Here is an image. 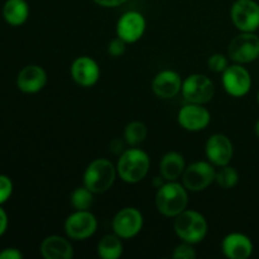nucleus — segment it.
<instances>
[{
  "instance_id": "nucleus-23",
  "label": "nucleus",
  "mask_w": 259,
  "mask_h": 259,
  "mask_svg": "<svg viewBox=\"0 0 259 259\" xmlns=\"http://www.w3.org/2000/svg\"><path fill=\"white\" fill-rule=\"evenodd\" d=\"M124 136H125L126 143L136 147L146 139L147 126L142 121H132V123L126 125Z\"/></svg>"
},
{
  "instance_id": "nucleus-22",
  "label": "nucleus",
  "mask_w": 259,
  "mask_h": 259,
  "mask_svg": "<svg viewBox=\"0 0 259 259\" xmlns=\"http://www.w3.org/2000/svg\"><path fill=\"white\" fill-rule=\"evenodd\" d=\"M98 253L103 259H116L123 253V244L120 237L116 234H108L99 242Z\"/></svg>"
},
{
  "instance_id": "nucleus-19",
  "label": "nucleus",
  "mask_w": 259,
  "mask_h": 259,
  "mask_svg": "<svg viewBox=\"0 0 259 259\" xmlns=\"http://www.w3.org/2000/svg\"><path fill=\"white\" fill-rule=\"evenodd\" d=\"M40 253L46 259H71L73 257L71 243L60 235L46 238L40 244Z\"/></svg>"
},
{
  "instance_id": "nucleus-18",
  "label": "nucleus",
  "mask_w": 259,
  "mask_h": 259,
  "mask_svg": "<svg viewBox=\"0 0 259 259\" xmlns=\"http://www.w3.org/2000/svg\"><path fill=\"white\" fill-rule=\"evenodd\" d=\"M222 249L230 259H247L253 253V243L245 234L230 233L223 240Z\"/></svg>"
},
{
  "instance_id": "nucleus-3",
  "label": "nucleus",
  "mask_w": 259,
  "mask_h": 259,
  "mask_svg": "<svg viewBox=\"0 0 259 259\" xmlns=\"http://www.w3.org/2000/svg\"><path fill=\"white\" fill-rule=\"evenodd\" d=\"M174 228L179 238L190 244L200 243L207 233V223L204 215L195 210H184L175 217Z\"/></svg>"
},
{
  "instance_id": "nucleus-14",
  "label": "nucleus",
  "mask_w": 259,
  "mask_h": 259,
  "mask_svg": "<svg viewBox=\"0 0 259 259\" xmlns=\"http://www.w3.org/2000/svg\"><path fill=\"white\" fill-rule=\"evenodd\" d=\"M205 151L207 159L219 167L229 164L234 153L232 141L224 134H214L210 137L206 142Z\"/></svg>"
},
{
  "instance_id": "nucleus-15",
  "label": "nucleus",
  "mask_w": 259,
  "mask_h": 259,
  "mask_svg": "<svg viewBox=\"0 0 259 259\" xmlns=\"http://www.w3.org/2000/svg\"><path fill=\"white\" fill-rule=\"evenodd\" d=\"M72 78L83 88H90L95 85L100 77V68L95 60L88 56H81L73 61L71 66Z\"/></svg>"
},
{
  "instance_id": "nucleus-31",
  "label": "nucleus",
  "mask_w": 259,
  "mask_h": 259,
  "mask_svg": "<svg viewBox=\"0 0 259 259\" xmlns=\"http://www.w3.org/2000/svg\"><path fill=\"white\" fill-rule=\"evenodd\" d=\"M8 223H9V220H8V214L5 212V210L3 209L2 205H0V237L7 232Z\"/></svg>"
},
{
  "instance_id": "nucleus-17",
  "label": "nucleus",
  "mask_w": 259,
  "mask_h": 259,
  "mask_svg": "<svg viewBox=\"0 0 259 259\" xmlns=\"http://www.w3.org/2000/svg\"><path fill=\"white\" fill-rule=\"evenodd\" d=\"M152 88L158 98H175L182 89L181 76L174 70H163L157 73L153 78Z\"/></svg>"
},
{
  "instance_id": "nucleus-1",
  "label": "nucleus",
  "mask_w": 259,
  "mask_h": 259,
  "mask_svg": "<svg viewBox=\"0 0 259 259\" xmlns=\"http://www.w3.org/2000/svg\"><path fill=\"white\" fill-rule=\"evenodd\" d=\"M187 202H189L187 189L176 181L163 184L157 191V209L164 217H177L184 210H186Z\"/></svg>"
},
{
  "instance_id": "nucleus-2",
  "label": "nucleus",
  "mask_w": 259,
  "mask_h": 259,
  "mask_svg": "<svg viewBox=\"0 0 259 259\" xmlns=\"http://www.w3.org/2000/svg\"><path fill=\"white\" fill-rule=\"evenodd\" d=\"M151 166L148 154L138 148L126 149L118 161L116 171L120 179L128 184H137L147 176Z\"/></svg>"
},
{
  "instance_id": "nucleus-7",
  "label": "nucleus",
  "mask_w": 259,
  "mask_h": 259,
  "mask_svg": "<svg viewBox=\"0 0 259 259\" xmlns=\"http://www.w3.org/2000/svg\"><path fill=\"white\" fill-rule=\"evenodd\" d=\"M230 17L240 32H255L259 28V4L255 0H237Z\"/></svg>"
},
{
  "instance_id": "nucleus-6",
  "label": "nucleus",
  "mask_w": 259,
  "mask_h": 259,
  "mask_svg": "<svg viewBox=\"0 0 259 259\" xmlns=\"http://www.w3.org/2000/svg\"><path fill=\"white\" fill-rule=\"evenodd\" d=\"M215 171L211 163L205 161H197L186 167L182 174V181L184 186L189 191H202L207 189L212 182L215 181Z\"/></svg>"
},
{
  "instance_id": "nucleus-5",
  "label": "nucleus",
  "mask_w": 259,
  "mask_h": 259,
  "mask_svg": "<svg viewBox=\"0 0 259 259\" xmlns=\"http://www.w3.org/2000/svg\"><path fill=\"white\" fill-rule=\"evenodd\" d=\"M228 55L240 65L253 62L259 57V37L254 32H242L230 42Z\"/></svg>"
},
{
  "instance_id": "nucleus-34",
  "label": "nucleus",
  "mask_w": 259,
  "mask_h": 259,
  "mask_svg": "<svg viewBox=\"0 0 259 259\" xmlns=\"http://www.w3.org/2000/svg\"><path fill=\"white\" fill-rule=\"evenodd\" d=\"M257 101H258V105H259V91H258V95H257Z\"/></svg>"
},
{
  "instance_id": "nucleus-21",
  "label": "nucleus",
  "mask_w": 259,
  "mask_h": 259,
  "mask_svg": "<svg viewBox=\"0 0 259 259\" xmlns=\"http://www.w3.org/2000/svg\"><path fill=\"white\" fill-rule=\"evenodd\" d=\"M185 168H186V164H185L184 157L177 152H168L164 154L159 163L162 177L167 181H176L184 174Z\"/></svg>"
},
{
  "instance_id": "nucleus-27",
  "label": "nucleus",
  "mask_w": 259,
  "mask_h": 259,
  "mask_svg": "<svg viewBox=\"0 0 259 259\" xmlns=\"http://www.w3.org/2000/svg\"><path fill=\"white\" fill-rule=\"evenodd\" d=\"M13 194V182L5 175H0V205L5 204Z\"/></svg>"
},
{
  "instance_id": "nucleus-33",
  "label": "nucleus",
  "mask_w": 259,
  "mask_h": 259,
  "mask_svg": "<svg viewBox=\"0 0 259 259\" xmlns=\"http://www.w3.org/2000/svg\"><path fill=\"white\" fill-rule=\"evenodd\" d=\"M254 131H255V136H257L258 138H259V119H258L257 123H255V128H254Z\"/></svg>"
},
{
  "instance_id": "nucleus-20",
  "label": "nucleus",
  "mask_w": 259,
  "mask_h": 259,
  "mask_svg": "<svg viewBox=\"0 0 259 259\" xmlns=\"http://www.w3.org/2000/svg\"><path fill=\"white\" fill-rule=\"evenodd\" d=\"M3 17L8 24L19 27L29 17V5L25 0H7L3 7Z\"/></svg>"
},
{
  "instance_id": "nucleus-16",
  "label": "nucleus",
  "mask_w": 259,
  "mask_h": 259,
  "mask_svg": "<svg viewBox=\"0 0 259 259\" xmlns=\"http://www.w3.org/2000/svg\"><path fill=\"white\" fill-rule=\"evenodd\" d=\"M46 82H47V73L38 65L25 66L18 73L17 86L22 93H38L45 88Z\"/></svg>"
},
{
  "instance_id": "nucleus-28",
  "label": "nucleus",
  "mask_w": 259,
  "mask_h": 259,
  "mask_svg": "<svg viewBox=\"0 0 259 259\" xmlns=\"http://www.w3.org/2000/svg\"><path fill=\"white\" fill-rule=\"evenodd\" d=\"M172 257L175 259H195L196 258V252H195V249L192 248V244L184 242V244L179 245V247L175 249Z\"/></svg>"
},
{
  "instance_id": "nucleus-30",
  "label": "nucleus",
  "mask_w": 259,
  "mask_h": 259,
  "mask_svg": "<svg viewBox=\"0 0 259 259\" xmlns=\"http://www.w3.org/2000/svg\"><path fill=\"white\" fill-rule=\"evenodd\" d=\"M23 254L17 248H5L0 252V259H22Z\"/></svg>"
},
{
  "instance_id": "nucleus-29",
  "label": "nucleus",
  "mask_w": 259,
  "mask_h": 259,
  "mask_svg": "<svg viewBox=\"0 0 259 259\" xmlns=\"http://www.w3.org/2000/svg\"><path fill=\"white\" fill-rule=\"evenodd\" d=\"M125 46L126 42L124 39H121L120 37H116L109 43L108 51L113 57H120L124 52H125Z\"/></svg>"
},
{
  "instance_id": "nucleus-8",
  "label": "nucleus",
  "mask_w": 259,
  "mask_h": 259,
  "mask_svg": "<svg viewBox=\"0 0 259 259\" xmlns=\"http://www.w3.org/2000/svg\"><path fill=\"white\" fill-rule=\"evenodd\" d=\"M182 95L189 103L206 104L214 96V83L201 73L190 75L182 82Z\"/></svg>"
},
{
  "instance_id": "nucleus-13",
  "label": "nucleus",
  "mask_w": 259,
  "mask_h": 259,
  "mask_svg": "<svg viewBox=\"0 0 259 259\" xmlns=\"http://www.w3.org/2000/svg\"><path fill=\"white\" fill-rule=\"evenodd\" d=\"M146 30V19L139 12H126L116 24V34L126 43H134L141 39Z\"/></svg>"
},
{
  "instance_id": "nucleus-24",
  "label": "nucleus",
  "mask_w": 259,
  "mask_h": 259,
  "mask_svg": "<svg viewBox=\"0 0 259 259\" xmlns=\"http://www.w3.org/2000/svg\"><path fill=\"white\" fill-rule=\"evenodd\" d=\"M215 181L218 182L219 186L223 189H232L239 181V174L234 167H230L229 164L227 166H222L217 171L215 175Z\"/></svg>"
},
{
  "instance_id": "nucleus-12",
  "label": "nucleus",
  "mask_w": 259,
  "mask_h": 259,
  "mask_svg": "<svg viewBox=\"0 0 259 259\" xmlns=\"http://www.w3.org/2000/svg\"><path fill=\"white\" fill-rule=\"evenodd\" d=\"M211 120L209 110L202 104L189 103L179 111V123L189 132H199L206 128Z\"/></svg>"
},
{
  "instance_id": "nucleus-25",
  "label": "nucleus",
  "mask_w": 259,
  "mask_h": 259,
  "mask_svg": "<svg viewBox=\"0 0 259 259\" xmlns=\"http://www.w3.org/2000/svg\"><path fill=\"white\" fill-rule=\"evenodd\" d=\"M94 192L88 187H78L71 195V205L76 210H89L94 202Z\"/></svg>"
},
{
  "instance_id": "nucleus-9",
  "label": "nucleus",
  "mask_w": 259,
  "mask_h": 259,
  "mask_svg": "<svg viewBox=\"0 0 259 259\" xmlns=\"http://www.w3.org/2000/svg\"><path fill=\"white\" fill-rule=\"evenodd\" d=\"M223 85L229 95L242 98L252 89V76L243 65L235 63L228 66L227 70L223 72Z\"/></svg>"
},
{
  "instance_id": "nucleus-11",
  "label": "nucleus",
  "mask_w": 259,
  "mask_h": 259,
  "mask_svg": "<svg viewBox=\"0 0 259 259\" xmlns=\"http://www.w3.org/2000/svg\"><path fill=\"white\" fill-rule=\"evenodd\" d=\"M143 227V215L136 207H124L116 212L113 219V229L118 237L131 239L136 237Z\"/></svg>"
},
{
  "instance_id": "nucleus-32",
  "label": "nucleus",
  "mask_w": 259,
  "mask_h": 259,
  "mask_svg": "<svg viewBox=\"0 0 259 259\" xmlns=\"http://www.w3.org/2000/svg\"><path fill=\"white\" fill-rule=\"evenodd\" d=\"M98 5H101V7L105 8H115L119 7V5L124 4L126 0H94Z\"/></svg>"
},
{
  "instance_id": "nucleus-10",
  "label": "nucleus",
  "mask_w": 259,
  "mask_h": 259,
  "mask_svg": "<svg viewBox=\"0 0 259 259\" xmlns=\"http://www.w3.org/2000/svg\"><path fill=\"white\" fill-rule=\"evenodd\" d=\"M98 220L89 210H76L65 222V232L75 240L88 239L96 232Z\"/></svg>"
},
{
  "instance_id": "nucleus-4",
  "label": "nucleus",
  "mask_w": 259,
  "mask_h": 259,
  "mask_svg": "<svg viewBox=\"0 0 259 259\" xmlns=\"http://www.w3.org/2000/svg\"><path fill=\"white\" fill-rule=\"evenodd\" d=\"M118 171L109 159L98 158L91 162L83 175V186L94 194H103L113 186Z\"/></svg>"
},
{
  "instance_id": "nucleus-26",
  "label": "nucleus",
  "mask_w": 259,
  "mask_h": 259,
  "mask_svg": "<svg viewBox=\"0 0 259 259\" xmlns=\"http://www.w3.org/2000/svg\"><path fill=\"white\" fill-rule=\"evenodd\" d=\"M207 66H209L210 70L212 72L217 73H223L228 68V60L224 55H220V53H215V55L210 56L209 60H207Z\"/></svg>"
}]
</instances>
